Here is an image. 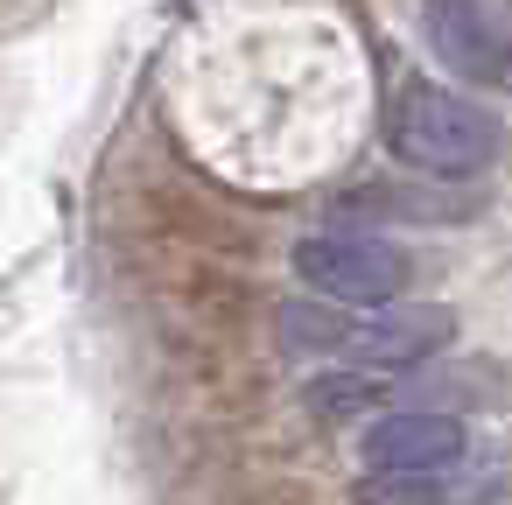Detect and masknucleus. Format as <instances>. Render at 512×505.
Returning <instances> with one entry per match:
<instances>
[{"instance_id":"nucleus-4","label":"nucleus","mask_w":512,"mask_h":505,"mask_svg":"<svg viewBox=\"0 0 512 505\" xmlns=\"http://www.w3.org/2000/svg\"><path fill=\"white\" fill-rule=\"evenodd\" d=\"M421 29L456 78L484 92H512V22L491 0H421Z\"/></svg>"},{"instance_id":"nucleus-1","label":"nucleus","mask_w":512,"mask_h":505,"mask_svg":"<svg viewBox=\"0 0 512 505\" xmlns=\"http://www.w3.org/2000/svg\"><path fill=\"white\" fill-rule=\"evenodd\" d=\"M386 148H393L407 169L456 183V176H477V169L498 162L505 127H498L484 106H470V99H456V92H442V85H428V78H407L400 99L386 106Z\"/></svg>"},{"instance_id":"nucleus-3","label":"nucleus","mask_w":512,"mask_h":505,"mask_svg":"<svg viewBox=\"0 0 512 505\" xmlns=\"http://www.w3.org/2000/svg\"><path fill=\"white\" fill-rule=\"evenodd\" d=\"M295 274L323 295V302H358V309H386L407 295L414 260L393 239L372 232H309L295 246Z\"/></svg>"},{"instance_id":"nucleus-5","label":"nucleus","mask_w":512,"mask_h":505,"mask_svg":"<svg viewBox=\"0 0 512 505\" xmlns=\"http://www.w3.org/2000/svg\"><path fill=\"white\" fill-rule=\"evenodd\" d=\"M463 456H470V435H463L456 414H421V407H407V414H379V421L365 428V463H372V477L463 470Z\"/></svg>"},{"instance_id":"nucleus-2","label":"nucleus","mask_w":512,"mask_h":505,"mask_svg":"<svg viewBox=\"0 0 512 505\" xmlns=\"http://www.w3.org/2000/svg\"><path fill=\"white\" fill-rule=\"evenodd\" d=\"M288 323V337L295 344H316V351H344V358H358V365H386V372H400V365H421L428 351H442L449 344V330H456V316L449 309H379V316H365V323H351V316H316V309H288L281 316Z\"/></svg>"}]
</instances>
